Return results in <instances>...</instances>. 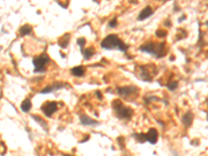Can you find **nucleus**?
Here are the masks:
<instances>
[{"label": "nucleus", "instance_id": "obj_1", "mask_svg": "<svg viewBox=\"0 0 208 156\" xmlns=\"http://www.w3.org/2000/svg\"><path fill=\"white\" fill-rule=\"evenodd\" d=\"M100 45L101 48L105 50H119L124 53H126L129 48V45L122 41L117 34H108L103 39Z\"/></svg>", "mask_w": 208, "mask_h": 156}, {"label": "nucleus", "instance_id": "obj_2", "mask_svg": "<svg viewBox=\"0 0 208 156\" xmlns=\"http://www.w3.org/2000/svg\"><path fill=\"white\" fill-rule=\"evenodd\" d=\"M142 52L149 53L155 56L156 58H161L165 56V43H155V42H147L139 47Z\"/></svg>", "mask_w": 208, "mask_h": 156}, {"label": "nucleus", "instance_id": "obj_3", "mask_svg": "<svg viewBox=\"0 0 208 156\" xmlns=\"http://www.w3.org/2000/svg\"><path fill=\"white\" fill-rule=\"evenodd\" d=\"M111 106L114 108L115 115L120 120H130L133 116V109L131 107L124 105L120 100L112 101Z\"/></svg>", "mask_w": 208, "mask_h": 156}, {"label": "nucleus", "instance_id": "obj_4", "mask_svg": "<svg viewBox=\"0 0 208 156\" xmlns=\"http://www.w3.org/2000/svg\"><path fill=\"white\" fill-rule=\"evenodd\" d=\"M50 62L51 61H50V57L47 53H43V54L34 57L32 59V64L34 66V73H44Z\"/></svg>", "mask_w": 208, "mask_h": 156}, {"label": "nucleus", "instance_id": "obj_5", "mask_svg": "<svg viewBox=\"0 0 208 156\" xmlns=\"http://www.w3.org/2000/svg\"><path fill=\"white\" fill-rule=\"evenodd\" d=\"M139 89L135 85H126V86H118L117 93L119 96L123 98H130L131 96H136L138 94Z\"/></svg>", "mask_w": 208, "mask_h": 156}, {"label": "nucleus", "instance_id": "obj_6", "mask_svg": "<svg viewBox=\"0 0 208 156\" xmlns=\"http://www.w3.org/2000/svg\"><path fill=\"white\" fill-rule=\"evenodd\" d=\"M42 112H44V115L46 117H52V115L54 113L56 110H57V102L55 101H48V102H45V103L42 105L41 107Z\"/></svg>", "mask_w": 208, "mask_h": 156}, {"label": "nucleus", "instance_id": "obj_7", "mask_svg": "<svg viewBox=\"0 0 208 156\" xmlns=\"http://www.w3.org/2000/svg\"><path fill=\"white\" fill-rule=\"evenodd\" d=\"M67 83L65 82H61V81H55L53 82L51 85H48V86H45L42 91L40 92L42 95H45V94H50V93H53V92H56L58 91V89H61L64 88H66Z\"/></svg>", "mask_w": 208, "mask_h": 156}, {"label": "nucleus", "instance_id": "obj_8", "mask_svg": "<svg viewBox=\"0 0 208 156\" xmlns=\"http://www.w3.org/2000/svg\"><path fill=\"white\" fill-rule=\"evenodd\" d=\"M157 140H158V132H157V130L155 128H150L148 130V132L146 133V140L154 145V144L157 143Z\"/></svg>", "mask_w": 208, "mask_h": 156}, {"label": "nucleus", "instance_id": "obj_9", "mask_svg": "<svg viewBox=\"0 0 208 156\" xmlns=\"http://www.w3.org/2000/svg\"><path fill=\"white\" fill-rule=\"evenodd\" d=\"M192 121H194V113H192V112H185L182 116V118H181V122H182V124L185 128L191 127L192 124Z\"/></svg>", "mask_w": 208, "mask_h": 156}, {"label": "nucleus", "instance_id": "obj_10", "mask_svg": "<svg viewBox=\"0 0 208 156\" xmlns=\"http://www.w3.org/2000/svg\"><path fill=\"white\" fill-rule=\"evenodd\" d=\"M139 71H141V73H139V78H141L142 80H144V81H152V75L150 74L149 70H148V68L146 67V66H141L139 67Z\"/></svg>", "mask_w": 208, "mask_h": 156}, {"label": "nucleus", "instance_id": "obj_11", "mask_svg": "<svg viewBox=\"0 0 208 156\" xmlns=\"http://www.w3.org/2000/svg\"><path fill=\"white\" fill-rule=\"evenodd\" d=\"M153 14H154V11L152 10V7H146L141 11V13H139L138 17V21H144L146 19H148V18H150Z\"/></svg>", "mask_w": 208, "mask_h": 156}, {"label": "nucleus", "instance_id": "obj_12", "mask_svg": "<svg viewBox=\"0 0 208 156\" xmlns=\"http://www.w3.org/2000/svg\"><path fill=\"white\" fill-rule=\"evenodd\" d=\"M79 121L82 125L84 126H94V125H98V122L96 120H93L91 117H88L87 115H80L79 117Z\"/></svg>", "mask_w": 208, "mask_h": 156}, {"label": "nucleus", "instance_id": "obj_13", "mask_svg": "<svg viewBox=\"0 0 208 156\" xmlns=\"http://www.w3.org/2000/svg\"><path fill=\"white\" fill-rule=\"evenodd\" d=\"M81 54L83 55V58L88 61V59H91L95 54H96V50H95L94 47H88L87 49L81 50Z\"/></svg>", "mask_w": 208, "mask_h": 156}, {"label": "nucleus", "instance_id": "obj_14", "mask_svg": "<svg viewBox=\"0 0 208 156\" xmlns=\"http://www.w3.org/2000/svg\"><path fill=\"white\" fill-rule=\"evenodd\" d=\"M71 73L76 77H82L85 74V68L83 66H76L71 69Z\"/></svg>", "mask_w": 208, "mask_h": 156}, {"label": "nucleus", "instance_id": "obj_15", "mask_svg": "<svg viewBox=\"0 0 208 156\" xmlns=\"http://www.w3.org/2000/svg\"><path fill=\"white\" fill-rule=\"evenodd\" d=\"M69 44H70V34H64V37H61L58 41L59 47L62 48V49H66V48L69 46Z\"/></svg>", "mask_w": 208, "mask_h": 156}, {"label": "nucleus", "instance_id": "obj_16", "mask_svg": "<svg viewBox=\"0 0 208 156\" xmlns=\"http://www.w3.org/2000/svg\"><path fill=\"white\" fill-rule=\"evenodd\" d=\"M31 106H32V103H31V100L29 98H26L25 100H23V102L21 103V110H22L23 112H28L29 110L31 109Z\"/></svg>", "mask_w": 208, "mask_h": 156}, {"label": "nucleus", "instance_id": "obj_17", "mask_svg": "<svg viewBox=\"0 0 208 156\" xmlns=\"http://www.w3.org/2000/svg\"><path fill=\"white\" fill-rule=\"evenodd\" d=\"M31 118L34 119L37 123H38V124L42 126V128H43L44 130L48 132V124H47V122L45 121V120H43L40 116H37V115H31Z\"/></svg>", "mask_w": 208, "mask_h": 156}, {"label": "nucleus", "instance_id": "obj_18", "mask_svg": "<svg viewBox=\"0 0 208 156\" xmlns=\"http://www.w3.org/2000/svg\"><path fill=\"white\" fill-rule=\"evenodd\" d=\"M31 32H32V26L29 25V24H25V25H23L19 30V34H20V35H22V37L29 35Z\"/></svg>", "mask_w": 208, "mask_h": 156}, {"label": "nucleus", "instance_id": "obj_19", "mask_svg": "<svg viewBox=\"0 0 208 156\" xmlns=\"http://www.w3.org/2000/svg\"><path fill=\"white\" fill-rule=\"evenodd\" d=\"M133 137L138 140V143L139 144H144L145 142H147L146 140V133H135L133 134Z\"/></svg>", "mask_w": 208, "mask_h": 156}, {"label": "nucleus", "instance_id": "obj_20", "mask_svg": "<svg viewBox=\"0 0 208 156\" xmlns=\"http://www.w3.org/2000/svg\"><path fill=\"white\" fill-rule=\"evenodd\" d=\"M178 85H179L178 81H171V82H169L168 85H166V86H168V89H169V91H171V92L176 91V89H178Z\"/></svg>", "mask_w": 208, "mask_h": 156}, {"label": "nucleus", "instance_id": "obj_21", "mask_svg": "<svg viewBox=\"0 0 208 156\" xmlns=\"http://www.w3.org/2000/svg\"><path fill=\"white\" fill-rule=\"evenodd\" d=\"M87 44V40H85L84 38H79L77 39V45H78V47L80 48V51L82 49H84V45Z\"/></svg>", "mask_w": 208, "mask_h": 156}, {"label": "nucleus", "instance_id": "obj_22", "mask_svg": "<svg viewBox=\"0 0 208 156\" xmlns=\"http://www.w3.org/2000/svg\"><path fill=\"white\" fill-rule=\"evenodd\" d=\"M155 34H156L157 38H165L166 34H168V32H166L165 30H163V29H161V28H159V29H157L156 30Z\"/></svg>", "mask_w": 208, "mask_h": 156}, {"label": "nucleus", "instance_id": "obj_23", "mask_svg": "<svg viewBox=\"0 0 208 156\" xmlns=\"http://www.w3.org/2000/svg\"><path fill=\"white\" fill-rule=\"evenodd\" d=\"M117 26H118V20L115 19V18H114L112 20L109 21V23H108L109 28H115V27H117Z\"/></svg>", "mask_w": 208, "mask_h": 156}, {"label": "nucleus", "instance_id": "obj_24", "mask_svg": "<svg viewBox=\"0 0 208 156\" xmlns=\"http://www.w3.org/2000/svg\"><path fill=\"white\" fill-rule=\"evenodd\" d=\"M96 95H97V98L99 99V100H102V99H103V96H102V94H101L100 91H97L96 92Z\"/></svg>", "mask_w": 208, "mask_h": 156}, {"label": "nucleus", "instance_id": "obj_25", "mask_svg": "<svg viewBox=\"0 0 208 156\" xmlns=\"http://www.w3.org/2000/svg\"><path fill=\"white\" fill-rule=\"evenodd\" d=\"M163 25L168 26V27H171V26H172V22H170L169 20H165V22H163Z\"/></svg>", "mask_w": 208, "mask_h": 156}, {"label": "nucleus", "instance_id": "obj_26", "mask_svg": "<svg viewBox=\"0 0 208 156\" xmlns=\"http://www.w3.org/2000/svg\"><path fill=\"white\" fill-rule=\"evenodd\" d=\"M185 18H186V16H185V15H182V17H181V18H179V19H178V22H183V21H184V19H185Z\"/></svg>", "mask_w": 208, "mask_h": 156}, {"label": "nucleus", "instance_id": "obj_27", "mask_svg": "<svg viewBox=\"0 0 208 156\" xmlns=\"http://www.w3.org/2000/svg\"><path fill=\"white\" fill-rule=\"evenodd\" d=\"M174 59H175V56H171L170 57V61H174Z\"/></svg>", "mask_w": 208, "mask_h": 156}, {"label": "nucleus", "instance_id": "obj_28", "mask_svg": "<svg viewBox=\"0 0 208 156\" xmlns=\"http://www.w3.org/2000/svg\"><path fill=\"white\" fill-rule=\"evenodd\" d=\"M64 156H72V155H68V154H66V155H64Z\"/></svg>", "mask_w": 208, "mask_h": 156}]
</instances>
